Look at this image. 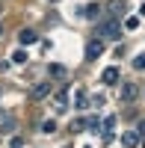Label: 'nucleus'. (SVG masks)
I'll list each match as a JSON object with an SVG mask.
<instances>
[{"instance_id": "nucleus-1", "label": "nucleus", "mask_w": 145, "mask_h": 148, "mask_svg": "<svg viewBox=\"0 0 145 148\" xmlns=\"http://www.w3.org/2000/svg\"><path fill=\"white\" fill-rule=\"evenodd\" d=\"M98 36H101V39H118V36H122V24H118V18L104 21L98 27Z\"/></svg>"}, {"instance_id": "nucleus-2", "label": "nucleus", "mask_w": 145, "mask_h": 148, "mask_svg": "<svg viewBox=\"0 0 145 148\" xmlns=\"http://www.w3.org/2000/svg\"><path fill=\"white\" fill-rule=\"evenodd\" d=\"M122 101H124V104L139 101V86H136V83H122Z\"/></svg>"}, {"instance_id": "nucleus-3", "label": "nucleus", "mask_w": 145, "mask_h": 148, "mask_svg": "<svg viewBox=\"0 0 145 148\" xmlns=\"http://www.w3.org/2000/svg\"><path fill=\"white\" fill-rule=\"evenodd\" d=\"M104 53V39H92L89 45H86V59L92 62V59H98Z\"/></svg>"}, {"instance_id": "nucleus-4", "label": "nucleus", "mask_w": 145, "mask_h": 148, "mask_svg": "<svg viewBox=\"0 0 145 148\" xmlns=\"http://www.w3.org/2000/svg\"><path fill=\"white\" fill-rule=\"evenodd\" d=\"M47 95H51V83H39L30 89V101H44Z\"/></svg>"}, {"instance_id": "nucleus-5", "label": "nucleus", "mask_w": 145, "mask_h": 148, "mask_svg": "<svg viewBox=\"0 0 145 148\" xmlns=\"http://www.w3.org/2000/svg\"><path fill=\"white\" fill-rule=\"evenodd\" d=\"M139 139H142L139 130H124V133H122V145H124V148H139Z\"/></svg>"}, {"instance_id": "nucleus-6", "label": "nucleus", "mask_w": 145, "mask_h": 148, "mask_svg": "<svg viewBox=\"0 0 145 148\" xmlns=\"http://www.w3.org/2000/svg\"><path fill=\"white\" fill-rule=\"evenodd\" d=\"M18 39H21V45H33V42H39V33L36 30H21Z\"/></svg>"}, {"instance_id": "nucleus-7", "label": "nucleus", "mask_w": 145, "mask_h": 148, "mask_svg": "<svg viewBox=\"0 0 145 148\" xmlns=\"http://www.w3.org/2000/svg\"><path fill=\"white\" fill-rule=\"evenodd\" d=\"M0 130H3V133H12V130H15V119H12L9 113L0 116Z\"/></svg>"}, {"instance_id": "nucleus-8", "label": "nucleus", "mask_w": 145, "mask_h": 148, "mask_svg": "<svg viewBox=\"0 0 145 148\" xmlns=\"http://www.w3.org/2000/svg\"><path fill=\"white\" fill-rule=\"evenodd\" d=\"M107 12H110L113 18H118L124 12V0H110V6H107Z\"/></svg>"}, {"instance_id": "nucleus-9", "label": "nucleus", "mask_w": 145, "mask_h": 148, "mask_svg": "<svg viewBox=\"0 0 145 148\" xmlns=\"http://www.w3.org/2000/svg\"><path fill=\"white\" fill-rule=\"evenodd\" d=\"M104 83H107V86H113V83H118V68H116V65H110V68L104 71Z\"/></svg>"}, {"instance_id": "nucleus-10", "label": "nucleus", "mask_w": 145, "mask_h": 148, "mask_svg": "<svg viewBox=\"0 0 145 148\" xmlns=\"http://www.w3.org/2000/svg\"><path fill=\"white\" fill-rule=\"evenodd\" d=\"M113 130H116V119L110 116V119H104V127H101V133H104V139H110V136H113Z\"/></svg>"}, {"instance_id": "nucleus-11", "label": "nucleus", "mask_w": 145, "mask_h": 148, "mask_svg": "<svg viewBox=\"0 0 145 148\" xmlns=\"http://www.w3.org/2000/svg\"><path fill=\"white\" fill-rule=\"evenodd\" d=\"M74 107H77V110H86V107H89V101H86V95H83V92L74 95Z\"/></svg>"}, {"instance_id": "nucleus-12", "label": "nucleus", "mask_w": 145, "mask_h": 148, "mask_svg": "<svg viewBox=\"0 0 145 148\" xmlns=\"http://www.w3.org/2000/svg\"><path fill=\"white\" fill-rule=\"evenodd\" d=\"M12 62L24 65V62H27V51H15V53H12Z\"/></svg>"}, {"instance_id": "nucleus-13", "label": "nucleus", "mask_w": 145, "mask_h": 148, "mask_svg": "<svg viewBox=\"0 0 145 148\" xmlns=\"http://www.w3.org/2000/svg\"><path fill=\"white\" fill-rule=\"evenodd\" d=\"M51 74H53L56 80H62V77H65V68H62V65H51Z\"/></svg>"}, {"instance_id": "nucleus-14", "label": "nucleus", "mask_w": 145, "mask_h": 148, "mask_svg": "<svg viewBox=\"0 0 145 148\" xmlns=\"http://www.w3.org/2000/svg\"><path fill=\"white\" fill-rule=\"evenodd\" d=\"M139 27V18H133V15H130L127 21H124V30H136Z\"/></svg>"}, {"instance_id": "nucleus-15", "label": "nucleus", "mask_w": 145, "mask_h": 148, "mask_svg": "<svg viewBox=\"0 0 145 148\" xmlns=\"http://www.w3.org/2000/svg\"><path fill=\"white\" fill-rule=\"evenodd\" d=\"M86 127H89V125H86V119H77L74 125H71V130H74V133H77V130H86Z\"/></svg>"}, {"instance_id": "nucleus-16", "label": "nucleus", "mask_w": 145, "mask_h": 148, "mask_svg": "<svg viewBox=\"0 0 145 148\" xmlns=\"http://www.w3.org/2000/svg\"><path fill=\"white\" fill-rule=\"evenodd\" d=\"M56 130V121L51 119V121H44V125H42V133H53Z\"/></svg>"}, {"instance_id": "nucleus-17", "label": "nucleus", "mask_w": 145, "mask_h": 148, "mask_svg": "<svg viewBox=\"0 0 145 148\" xmlns=\"http://www.w3.org/2000/svg\"><path fill=\"white\" fill-rule=\"evenodd\" d=\"M133 68H139V71H142V68H145V53H139V56H136V59H133Z\"/></svg>"}, {"instance_id": "nucleus-18", "label": "nucleus", "mask_w": 145, "mask_h": 148, "mask_svg": "<svg viewBox=\"0 0 145 148\" xmlns=\"http://www.w3.org/2000/svg\"><path fill=\"white\" fill-rule=\"evenodd\" d=\"M9 148H24V139H18V136H12V139H9Z\"/></svg>"}, {"instance_id": "nucleus-19", "label": "nucleus", "mask_w": 145, "mask_h": 148, "mask_svg": "<svg viewBox=\"0 0 145 148\" xmlns=\"http://www.w3.org/2000/svg\"><path fill=\"white\" fill-rule=\"evenodd\" d=\"M56 107H59V110H65V92H59V95H56Z\"/></svg>"}, {"instance_id": "nucleus-20", "label": "nucleus", "mask_w": 145, "mask_h": 148, "mask_svg": "<svg viewBox=\"0 0 145 148\" xmlns=\"http://www.w3.org/2000/svg\"><path fill=\"white\" fill-rule=\"evenodd\" d=\"M136 130H139V136H145V119L139 121V127H136Z\"/></svg>"}, {"instance_id": "nucleus-21", "label": "nucleus", "mask_w": 145, "mask_h": 148, "mask_svg": "<svg viewBox=\"0 0 145 148\" xmlns=\"http://www.w3.org/2000/svg\"><path fill=\"white\" fill-rule=\"evenodd\" d=\"M0 36H3V24H0Z\"/></svg>"}]
</instances>
